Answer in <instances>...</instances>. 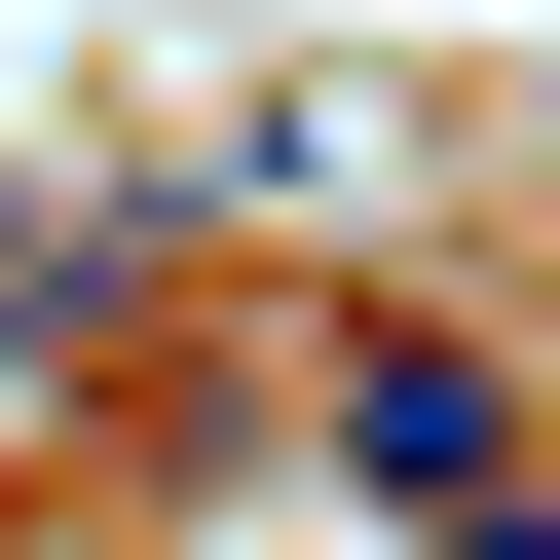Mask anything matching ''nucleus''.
I'll return each mask as SVG.
<instances>
[{
  "instance_id": "nucleus-1",
  "label": "nucleus",
  "mask_w": 560,
  "mask_h": 560,
  "mask_svg": "<svg viewBox=\"0 0 560 560\" xmlns=\"http://www.w3.org/2000/svg\"><path fill=\"white\" fill-rule=\"evenodd\" d=\"M300 448H337V486H374V523H486V486H523V448H560V411H523V337H448V300H374V337H337V374H300Z\"/></svg>"
},
{
  "instance_id": "nucleus-2",
  "label": "nucleus",
  "mask_w": 560,
  "mask_h": 560,
  "mask_svg": "<svg viewBox=\"0 0 560 560\" xmlns=\"http://www.w3.org/2000/svg\"><path fill=\"white\" fill-rule=\"evenodd\" d=\"M411 560H560V486H486V523H411Z\"/></svg>"
}]
</instances>
